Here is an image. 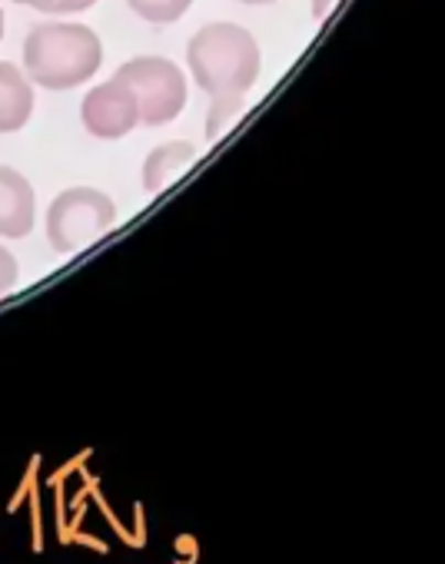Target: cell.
<instances>
[{
  "label": "cell",
  "instance_id": "obj_10",
  "mask_svg": "<svg viewBox=\"0 0 445 564\" xmlns=\"http://www.w3.org/2000/svg\"><path fill=\"white\" fill-rule=\"evenodd\" d=\"M127 4L150 24H173L189 11L193 0H127Z\"/></svg>",
  "mask_w": 445,
  "mask_h": 564
},
{
  "label": "cell",
  "instance_id": "obj_11",
  "mask_svg": "<svg viewBox=\"0 0 445 564\" xmlns=\"http://www.w3.org/2000/svg\"><path fill=\"white\" fill-rule=\"evenodd\" d=\"M18 275H21L18 259L11 256V249L0 246V300H4V296L18 286Z\"/></svg>",
  "mask_w": 445,
  "mask_h": 564
},
{
  "label": "cell",
  "instance_id": "obj_21",
  "mask_svg": "<svg viewBox=\"0 0 445 564\" xmlns=\"http://www.w3.org/2000/svg\"><path fill=\"white\" fill-rule=\"evenodd\" d=\"M14 4H28V8H37V11H51L57 0H14Z\"/></svg>",
  "mask_w": 445,
  "mask_h": 564
},
{
  "label": "cell",
  "instance_id": "obj_14",
  "mask_svg": "<svg viewBox=\"0 0 445 564\" xmlns=\"http://www.w3.org/2000/svg\"><path fill=\"white\" fill-rule=\"evenodd\" d=\"M97 0H57V4L51 8V14H80L87 8H94Z\"/></svg>",
  "mask_w": 445,
  "mask_h": 564
},
{
  "label": "cell",
  "instance_id": "obj_9",
  "mask_svg": "<svg viewBox=\"0 0 445 564\" xmlns=\"http://www.w3.org/2000/svg\"><path fill=\"white\" fill-rule=\"evenodd\" d=\"M247 110V97H223V100H213L209 107V120H206V133L213 140H219L223 133H230L234 123L243 117Z\"/></svg>",
  "mask_w": 445,
  "mask_h": 564
},
{
  "label": "cell",
  "instance_id": "obj_23",
  "mask_svg": "<svg viewBox=\"0 0 445 564\" xmlns=\"http://www.w3.org/2000/svg\"><path fill=\"white\" fill-rule=\"evenodd\" d=\"M0 37H4V14H0Z\"/></svg>",
  "mask_w": 445,
  "mask_h": 564
},
{
  "label": "cell",
  "instance_id": "obj_5",
  "mask_svg": "<svg viewBox=\"0 0 445 564\" xmlns=\"http://www.w3.org/2000/svg\"><path fill=\"white\" fill-rule=\"evenodd\" d=\"M80 117H84V127L90 137L97 140H123L137 123H140V113H137V97L133 90L123 84V80H107L100 87H94L84 104H80Z\"/></svg>",
  "mask_w": 445,
  "mask_h": 564
},
{
  "label": "cell",
  "instance_id": "obj_20",
  "mask_svg": "<svg viewBox=\"0 0 445 564\" xmlns=\"http://www.w3.org/2000/svg\"><path fill=\"white\" fill-rule=\"evenodd\" d=\"M84 458H87V455H80V458L67 462V465H64V468H61V471H57V475L51 478V485H54V488H61V481H64V478H67V475H70L74 468H80V462H84Z\"/></svg>",
  "mask_w": 445,
  "mask_h": 564
},
{
  "label": "cell",
  "instance_id": "obj_15",
  "mask_svg": "<svg viewBox=\"0 0 445 564\" xmlns=\"http://www.w3.org/2000/svg\"><path fill=\"white\" fill-rule=\"evenodd\" d=\"M67 505H64V491H57V538L61 544H70V531H67Z\"/></svg>",
  "mask_w": 445,
  "mask_h": 564
},
{
  "label": "cell",
  "instance_id": "obj_1",
  "mask_svg": "<svg viewBox=\"0 0 445 564\" xmlns=\"http://www.w3.org/2000/svg\"><path fill=\"white\" fill-rule=\"evenodd\" d=\"M186 64L193 80L213 97H247L260 77V44L240 24H206L189 37Z\"/></svg>",
  "mask_w": 445,
  "mask_h": 564
},
{
  "label": "cell",
  "instance_id": "obj_4",
  "mask_svg": "<svg viewBox=\"0 0 445 564\" xmlns=\"http://www.w3.org/2000/svg\"><path fill=\"white\" fill-rule=\"evenodd\" d=\"M117 80L133 90L140 123L146 127H163L186 107V77L163 57H133L117 70Z\"/></svg>",
  "mask_w": 445,
  "mask_h": 564
},
{
  "label": "cell",
  "instance_id": "obj_8",
  "mask_svg": "<svg viewBox=\"0 0 445 564\" xmlns=\"http://www.w3.org/2000/svg\"><path fill=\"white\" fill-rule=\"evenodd\" d=\"M196 160V147H189L186 140H170V143H160L146 160H143V186L150 193H160L163 186L176 183L189 163Z\"/></svg>",
  "mask_w": 445,
  "mask_h": 564
},
{
  "label": "cell",
  "instance_id": "obj_3",
  "mask_svg": "<svg viewBox=\"0 0 445 564\" xmlns=\"http://www.w3.org/2000/svg\"><path fill=\"white\" fill-rule=\"evenodd\" d=\"M117 223V206L107 193L90 186L64 189L47 209V239L54 252L70 256L97 242Z\"/></svg>",
  "mask_w": 445,
  "mask_h": 564
},
{
  "label": "cell",
  "instance_id": "obj_7",
  "mask_svg": "<svg viewBox=\"0 0 445 564\" xmlns=\"http://www.w3.org/2000/svg\"><path fill=\"white\" fill-rule=\"evenodd\" d=\"M34 113V87L14 67L0 61V133H18Z\"/></svg>",
  "mask_w": 445,
  "mask_h": 564
},
{
  "label": "cell",
  "instance_id": "obj_18",
  "mask_svg": "<svg viewBox=\"0 0 445 564\" xmlns=\"http://www.w3.org/2000/svg\"><path fill=\"white\" fill-rule=\"evenodd\" d=\"M70 541H80V544L94 547L97 554H107V551H110V544H107L104 538H94V534H80V531H74V538H70Z\"/></svg>",
  "mask_w": 445,
  "mask_h": 564
},
{
  "label": "cell",
  "instance_id": "obj_2",
  "mask_svg": "<svg viewBox=\"0 0 445 564\" xmlns=\"http://www.w3.org/2000/svg\"><path fill=\"white\" fill-rule=\"evenodd\" d=\"M100 64V37L84 24H41L24 41L28 77L44 90H74L87 84Z\"/></svg>",
  "mask_w": 445,
  "mask_h": 564
},
{
  "label": "cell",
  "instance_id": "obj_22",
  "mask_svg": "<svg viewBox=\"0 0 445 564\" xmlns=\"http://www.w3.org/2000/svg\"><path fill=\"white\" fill-rule=\"evenodd\" d=\"M240 4H273V0H240Z\"/></svg>",
  "mask_w": 445,
  "mask_h": 564
},
{
  "label": "cell",
  "instance_id": "obj_16",
  "mask_svg": "<svg viewBox=\"0 0 445 564\" xmlns=\"http://www.w3.org/2000/svg\"><path fill=\"white\" fill-rule=\"evenodd\" d=\"M133 547H146V514H143V505H133Z\"/></svg>",
  "mask_w": 445,
  "mask_h": 564
},
{
  "label": "cell",
  "instance_id": "obj_17",
  "mask_svg": "<svg viewBox=\"0 0 445 564\" xmlns=\"http://www.w3.org/2000/svg\"><path fill=\"white\" fill-rule=\"evenodd\" d=\"M176 551H180V554H186V557H196V561H199V541H196L193 534H180V538H176Z\"/></svg>",
  "mask_w": 445,
  "mask_h": 564
},
{
  "label": "cell",
  "instance_id": "obj_12",
  "mask_svg": "<svg viewBox=\"0 0 445 564\" xmlns=\"http://www.w3.org/2000/svg\"><path fill=\"white\" fill-rule=\"evenodd\" d=\"M28 498H31V524H34V544L31 547L41 554L44 551V518H41V488H37V481L31 485Z\"/></svg>",
  "mask_w": 445,
  "mask_h": 564
},
{
  "label": "cell",
  "instance_id": "obj_13",
  "mask_svg": "<svg viewBox=\"0 0 445 564\" xmlns=\"http://www.w3.org/2000/svg\"><path fill=\"white\" fill-rule=\"evenodd\" d=\"M37 465H41V458H34V462H31V471H28V478L21 481L18 495H11V501H8V511H11V514H14V511H21V505H24V498H28L31 485L37 481Z\"/></svg>",
  "mask_w": 445,
  "mask_h": 564
},
{
  "label": "cell",
  "instance_id": "obj_6",
  "mask_svg": "<svg viewBox=\"0 0 445 564\" xmlns=\"http://www.w3.org/2000/svg\"><path fill=\"white\" fill-rule=\"evenodd\" d=\"M34 216H37V199L31 183L18 170L0 166V236L24 239L34 229Z\"/></svg>",
  "mask_w": 445,
  "mask_h": 564
},
{
  "label": "cell",
  "instance_id": "obj_19",
  "mask_svg": "<svg viewBox=\"0 0 445 564\" xmlns=\"http://www.w3.org/2000/svg\"><path fill=\"white\" fill-rule=\"evenodd\" d=\"M336 4H339V0H313V14H316V21H326V18L333 14Z\"/></svg>",
  "mask_w": 445,
  "mask_h": 564
}]
</instances>
